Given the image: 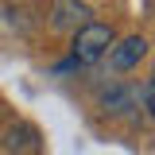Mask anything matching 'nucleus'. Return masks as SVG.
Masks as SVG:
<instances>
[{
    "instance_id": "1",
    "label": "nucleus",
    "mask_w": 155,
    "mask_h": 155,
    "mask_svg": "<svg viewBox=\"0 0 155 155\" xmlns=\"http://www.w3.org/2000/svg\"><path fill=\"white\" fill-rule=\"evenodd\" d=\"M116 43V31L109 27V23H85L81 31H74V43H70V58H74L78 66H93V62H101V58H109V51H113Z\"/></svg>"
},
{
    "instance_id": "6",
    "label": "nucleus",
    "mask_w": 155,
    "mask_h": 155,
    "mask_svg": "<svg viewBox=\"0 0 155 155\" xmlns=\"http://www.w3.org/2000/svg\"><path fill=\"white\" fill-rule=\"evenodd\" d=\"M143 105H147V113L155 116V78L147 81V85H143Z\"/></svg>"
},
{
    "instance_id": "5",
    "label": "nucleus",
    "mask_w": 155,
    "mask_h": 155,
    "mask_svg": "<svg viewBox=\"0 0 155 155\" xmlns=\"http://www.w3.org/2000/svg\"><path fill=\"white\" fill-rule=\"evenodd\" d=\"M136 109V93L128 85H113L109 93H101V113L105 116H128Z\"/></svg>"
},
{
    "instance_id": "4",
    "label": "nucleus",
    "mask_w": 155,
    "mask_h": 155,
    "mask_svg": "<svg viewBox=\"0 0 155 155\" xmlns=\"http://www.w3.org/2000/svg\"><path fill=\"white\" fill-rule=\"evenodd\" d=\"M4 151L8 155H43V140H39V128L35 124H27V120H19L12 128H4Z\"/></svg>"
},
{
    "instance_id": "3",
    "label": "nucleus",
    "mask_w": 155,
    "mask_h": 155,
    "mask_svg": "<svg viewBox=\"0 0 155 155\" xmlns=\"http://www.w3.org/2000/svg\"><path fill=\"white\" fill-rule=\"evenodd\" d=\"M147 54V39L143 35H124L113 43V51H109V66H113L116 74H128L140 66V58Z\"/></svg>"
},
{
    "instance_id": "2",
    "label": "nucleus",
    "mask_w": 155,
    "mask_h": 155,
    "mask_svg": "<svg viewBox=\"0 0 155 155\" xmlns=\"http://www.w3.org/2000/svg\"><path fill=\"white\" fill-rule=\"evenodd\" d=\"M85 23H93V12H89L85 0H54V8H51L54 31H81Z\"/></svg>"
}]
</instances>
